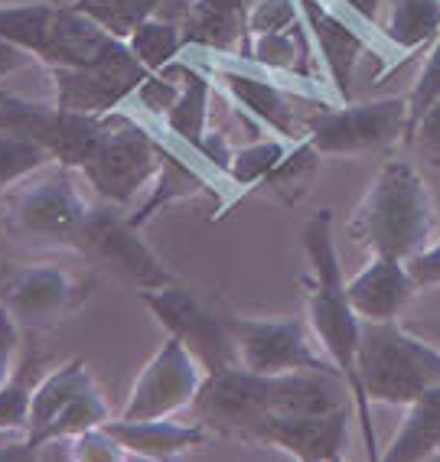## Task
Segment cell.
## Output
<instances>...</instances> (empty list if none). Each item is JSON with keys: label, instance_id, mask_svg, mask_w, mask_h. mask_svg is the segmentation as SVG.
<instances>
[{"label": "cell", "instance_id": "obj_38", "mask_svg": "<svg viewBox=\"0 0 440 462\" xmlns=\"http://www.w3.org/2000/svg\"><path fill=\"white\" fill-rule=\"evenodd\" d=\"M33 62H40L33 52H26L23 46L0 36V79H7V75L20 72V69H26V66H33Z\"/></svg>", "mask_w": 440, "mask_h": 462}, {"label": "cell", "instance_id": "obj_3", "mask_svg": "<svg viewBox=\"0 0 440 462\" xmlns=\"http://www.w3.org/2000/svg\"><path fill=\"white\" fill-rule=\"evenodd\" d=\"M434 231H437V212L427 182L405 160H391L382 166V173L375 176L349 222V238L356 245L369 248L372 254L401 257V261L427 248Z\"/></svg>", "mask_w": 440, "mask_h": 462}, {"label": "cell", "instance_id": "obj_33", "mask_svg": "<svg viewBox=\"0 0 440 462\" xmlns=\"http://www.w3.org/2000/svg\"><path fill=\"white\" fill-rule=\"evenodd\" d=\"M437 98H440V33L434 36L431 52L424 59V66H421V72H417L411 91H407V131L415 127L417 117H421Z\"/></svg>", "mask_w": 440, "mask_h": 462}, {"label": "cell", "instance_id": "obj_29", "mask_svg": "<svg viewBox=\"0 0 440 462\" xmlns=\"http://www.w3.org/2000/svg\"><path fill=\"white\" fill-rule=\"evenodd\" d=\"M40 358L26 356L23 365H17L14 378L0 388V433H26L30 423V404H33V388L40 381Z\"/></svg>", "mask_w": 440, "mask_h": 462}, {"label": "cell", "instance_id": "obj_15", "mask_svg": "<svg viewBox=\"0 0 440 462\" xmlns=\"http://www.w3.org/2000/svg\"><path fill=\"white\" fill-rule=\"evenodd\" d=\"M297 4L326 82L342 101H349L356 88V66L372 50L375 30L362 23L356 14H349L340 0H297Z\"/></svg>", "mask_w": 440, "mask_h": 462}, {"label": "cell", "instance_id": "obj_41", "mask_svg": "<svg viewBox=\"0 0 440 462\" xmlns=\"http://www.w3.org/2000/svg\"><path fill=\"white\" fill-rule=\"evenodd\" d=\"M437 336H440V329H437ZM437 342H440V338H437Z\"/></svg>", "mask_w": 440, "mask_h": 462}, {"label": "cell", "instance_id": "obj_24", "mask_svg": "<svg viewBox=\"0 0 440 462\" xmlns=\"http://www.w3.org/2000/svg\"><path fill=\"white\" fill-rule=\"evenodd\" d=\"M440 453V384L421 391L407 404V417L401 430L391 437L382 459L389 462H417L434 459Z\"/></svg>", "mask_w": 440, "mask_h": 462}, {"label": "cell", "instance_id": "obj_21", "mask_svg": "<svg viewBox=\"0 0 440 462\" xmlns=\"http://www.w3.org/2000/svg\"><path fill=\"white\" fill-rule=\"evenodd\" d=\"M248 62L267 69L275 75H287L297 79L300 85H310L320 79V56L314 50L310 30L300 14L297 23L284 26V30H271V33H255L248 36Z\"/></svg>", "mask_w": 440, "mask_h": 462}, {"label": "cell", "instance_id": "obj_39", "mask_svg": "<svg viewBox=\"0 0 440 462\" xmlns=\"http://www.w3.org/2000/svg\"><path fill=\"white\" fill-rule=\"evenodd\" d=\"M340 4L349 14H356L366 26H372V30L379 26V17H382V10H385V0H340Z\"/></svg>", "mask_w": 440, "mask_h": 462}, {"label": "cell", "instance_id": "obj_37", "mask_svg": "<svg viewBox=\"0 0 440 462\" xmlns=\"http://www.w3.org/2000/svg\"><path fill=\"white\" fill-rule=\"evenodd\" d=\"M407 273L417 287H437L440 283V238H434L427 248H421L417 254H411L405 261Z\"/></svg>", "mask_w": 440, "mask_h": 462}, {"label": "cell", "instance_id": "obj_25", "mask_svg": "<svg viewBox=\"0 0 440 462\" xmlns=\"http://www.w3.org/2000/svg\"><path fill=\"white\" fill-rule=\"evenodd\" d=\"M375 33L385 36L391 50L417 52L440 33V0H385Z\"/></svg>", "mask_w": 440, "mask_h": 462}, {"label": "cell", "instance_id": "obj_30", "mask_svg": "<svg viewBox=\"0 0 440 462\" xmlns=\"http://www.w3.org/2000/svg\"><path fill=\"white\" fill-rule=\"evenodd\" d=\"M50 163V153L36 141H30L26 134L0 131V192L14 189L17 182H23L26 176H33L36 170Z\"/></svg>", "mask_w": 440, "mask_h": 462}, {"label": "cell", "instance_id": "obj_12", "mask_svg": "<svg viewBox=\"0 0 440 462\" xmlns=\"http://www.w3.org/2000/svg\"><path fill=\"white\" fill-rule=\"evenodd\" d=\"M92 283L59 264H23L0 273V306L20 326L40 329L75 313Z\"/></svg>", "mask_w": 440, "mask_h": 462}, {"label": "cell", "instance_id": "obj_34", "mask_svg": "<svg viewBox=\"0 0 440 462\" xmlns=\"http://www.w3.org/2000/svg\"><path fill=\"white\" fill-rule=\"evenodd\" d=\"M69 459L75 462H125L131 459L127 449L117 443V437L111 433L105 423L79 433V437L69 439Z\"/></svg>", "mask_w": 440, "mask_h": 462}, {"label": "cell", "instance_id": "obj_13", "mask_svg": "<svg viewBox=\"0 0 440 462\" xmlns=\"http://www.w3.org/2000/svg\"><path fill=\"white\" fill-rule=\"evenodd\" d=\"M147 69L134 59L127 42L92 66H52L50 79L56 88V105L79 115H111L147 79Z\"/></svg>", "mask_w": 440, "mask_h": 462}, {"label": "cell", "instance_id": "obj_2", "mask_svg": "<svg viewBox=\"0 0 440 462\" xmlns=\"http://www.w3.org/2000/svg\"><path fill=\"white\" fill-rule=\"evenodd\" d=\"M304 251L310 261V277L304 281L307 287V322L314 329L316 342L326 352L340 374L346 378L349 394L356 397L359 423H362V437H366V456L379 459L375 449V433H372V401L362 391L359 381V342H362V326L356 310L349 306L346 297V281H342V264L336 254V241H332V212L320 208V212L304 225Z\"/></svg>", "mask_w": 440, "mask_h": 462}, {"label": "cell", "instance_id": "obj_18", "mask_svg": "<svg viewBox=\"0 0 440 462\" xmlns=\"http://www.w3.org/2000/svg\"><path fill=\"white\" fill-rule=\"evenodd\" d=\"M415 287L401 257L372 254V261L346 283V297L362 322H395Z\"/></svg>", "mask_w": 440, "mask_h": 462}, {"label": "cell", "instance_id": "obj_23", "mask_svg": "<svg viewBox=\"0 0 440 462\" xmlns=\"http://www.w3.org/2000/svg\"><path fill=\"white\" fill-rule=\"evenodd\" d=\"M166 69H173L183 79V95L170 107V115L154 127H164L170 141H180L183 150H196L202 141V134L212 125V75L202 66H186V62H170Z\"/></svg>", "mask_w": 440, "mask_h": 462}, {"label": "cell", "instance_id": "obj_5", "mask_svg": "<svg viewBox=\"0 0 440 462\" xmlns=\"http://www.w3.org/2000/svg\"><path fill=\"white\" fill-rule=\"evenodd\" d=\"M160 166V137L141 117L117 107L105 117L98 150L79 170L85 182L111 206H131L137 192L150 189Z\"/></svg>", "mask_w": 440, "mask_h": 462}, {"label": "cell", "instance_id": "obj_32", "mask_svg": "<svg viewBox=\"0 0 440 462\" xmlns=\"http://www.w3.org/2000/svg\"><path fill=\"white\" fill-rule=\"evenodd\" d=\"M180 95H183V82H173V75L164 69V72H150L121 107H137L141 121L150 117L154 125H160L170 115V107L180 101Z\"/></svg>", "mask_w": 440, "mask_h": 462}, {"label": "cell", "instance_id": "obj_19", "mask_svg": "<svg viewBox=\"0 0 440 462\" xmlns=\"http://www.w3.org/2000/svg\"><path fill=\"white\" fill-rule=\"evenodd\" d=\"M251 7L255 0H192L180 23L186 46L219 52L225 59H245Z\"/></svg>", "mask_w": 440, "mask_h": 462}, {"label": "cell", "instance_id": "obj_26", "mask_svg": "<svg viewBox=\"0 0 440 462\" xmlns=\"http://www.w3.org/2000/svg\"><path fill=\"white\" fill-rule=\"evenodd\" d=\"M320 157H323V153H320L307 137H304V141H294L291 150L284 153L281 163L257 182V186L265 192H271L275 199H281V202H287V206H294V202H300V199L307 196L310 182L320 173Z\"/></svg>", "mask_w": 440, "mask_h": 462}, {"label": "cell", "instance_id": "obj_22", "mask_svg": "<svg viewBox=\"0 0 440 462\" xmlns=\"http://www.w3.org/2000/svg\"><path fill=\"white\" fill-rule=\"evenodd\" d=\"M216 189V186H209V180L202 176L200 163H192L186 160L183 150H173L170 143L160 137V166H157V176L150 182L147 196L131 215H127V222L134 228H144V225L160 212V208L173 206V202H186V199H200L209 196V192Z\"/></svg>", "mask_w": 440, "mask_h": 462}, {"label": "cell", "instance_id": "obj_4", "mask_svg": "<svg viewBox=\"0 0 440 462\" xmlns=\"http://www.w3.org/2000/svg\"><path fill=\"white\" fill-rule=\"evenodd\" d=\"M359 381L369 401L407 407L440 384V346L395 322H366L359 342Z\"/></svg>", "mask_w": 440, "mask_h": 462}, {"label": "cell", "instance_id": "obj_16", "mask_svg": "<svg viewBox=\"0 0 440 462\" xmlns=\"http://www.w3.org/2000/svg\"><path fill=\"white\" fill-rule=\"evenodd\" d=\"M349 407L336 411H275L255 430L251 443L277 446L294 459L332 462L346 453Z\"/></svg>", "mask_w": 440, "mask_h": 462}, {"label": "cell", "instance_id": "obj_9", "mask_svg": "<svg viewBox=\"0 0 440 462\" xmlns=\"http://www.w3.org/2000/svg\"><path fill=\"white\" fill-rule=\"evenodd\" d=\"M141 300L154 313V319L200 358L209 374L239 365V348H235V336L229 329V316H216L212 310H206L190 290L166 283V287L141 290Z\"/></svg>", "mask_w": 440, "mask_h": 462}, {"label": "cell", "instance_id": "obj_14", "mask_svg": "<svg viewBox=\"0 0 440 462\" xmlns=\"http://www.w3.org/2000/svg\"><path fill=\"white\" fill-rule=\"evenodd\" d=\"M79 254H85L92 264L105 267L125 283H131L137 293L173 283V277L166 273L157 254L144 245L141 228H134L127 218H121L111 208L92 206L89 222L82 228V238H79Z\"/></svg>", "mask_w": 440, "mask_h": 462}, {"label": "cell", "instance_id": "obj_6", "mask_svg": "<svg viewBox=\"0 0 440 462\" xmlns=\"http://www.w3.org/2000/svg\"><path fill=\"white\" fill-rule=\"evenodd\" d=\"M72 173H79V170L42 166L33 176L17 182L14 196H10V231L20 238L79 251V238H82L92 206L82 199Z\"/></svg>", "mask_w": 440, "mask_h": 462}, {"label": "cell", "instance_id": "obj_31", "mask_svg": "<svg viewBox=\"0 0 440 462\" xmlns=\"http://www.w3.org/2000/svg\"><path fill=\"white\" fill-rule=\"evenodd\" d=\"M166 0H75V7L85 10L92 20H98L108 33L125 40L134 26L147 17H157V10Z\"/></svg>", "mask_w": 440, "mask_h": 462}, {"label": "cell", "instance_id": "obj_11", "mask_svg": "<svg viewBox=\"0 0 440 462\" xmlns=\"http://www.w3.org/2000/svg\"><path fill=\"white\" fill-rule=\"evenodd\" d=\"M206 368L176 336H170L154 352L144 372L134 381L127 404L121 411L125 420H147V417H173L183 407H192L200 394Z\"/></svg>", "mask_w": 440, "mask_h": 462}, {"label": "cell", "instance_id": "obj_20", "mask_svg": "<svg viewBox=\"0 0 440 462\" xmlns=\"http://www.w3.org/2000/svg\"><path fill=\"white\" fill-rule=\"evenodd\" d=\"M105 427L117 437V443L125 446L131 459H154V462H170L186 456L190 449L206 443L209 427L196 423H176L170 417H147V420H108Z\"/></svg>", "mask_w": 440, "mask_h": 462}, {"label": "cell", "instance_id": "obj_36", "mask_svg": "<svg viewBox=\"0 0 440 462\" xmlns=\"http://www.w3.org/2000/svg\"><path fill=\"white\" fill-rule=\"evenodd\" d=\"M20 356V322L0 306V388L14 378Z\"/></svg>", "mask_w": 440, "mask_h": 462}, {"label": "cell", "instance_id": "obj_7", "mask_svg": "<svg viewBox=\"0 0 440 462\" xmlns=\"http://www.w3.org/2000/svg\"><path fill=\"white\" fill-rule=\"evenodd\" d=\"M108 420V404H105L89 365L82 358H72V362H62L50 372H42L36 381L26 439L40 453V446L50 439H72Z\"/></svg>", "mask_w": 440, "mask_h": 462}, {"label": "cell", "instance_id": "obj_10", "mask_svg": "<svg viewBox=\"0 0 440 462\" xmlns=\"http://www.w3.org/2000/svg\"><path fill=\"white\" fill-rule=\"evenodd\" d=\"M407 134V98H379L359 105L330 107L304 121V137L323 157L330 153H362L395 143Z\"/></svg>", "mask_w": 440, "mask_h": 462}, {"label": "cell", "instance_id": "obj_8", "mask_svg": "<svg viewBox=\"0 0 440 462\" xmlns=\"http://www.w3.org/2000/svg\"><path fill=\"white\" fill-rule=\"evenodd\" d=\"M229 329H232L235 348H239V365L255 374H340V368L326 358V352L316 342L310 322L304 319H294V316H277V319H239V316H229Z\"/></svg>", "mask_w": 440, "mask_h": 462}, {"label": "cell", "instance_id": "obj_28", "mask_svg": "<svg viewBox=\"0 0 440 462\" xmlns=\"http://www.w3.org/2000/svg\"><path fill=\"white\" fill-rule=\"evenodd\" d=\"M294 141H284V137H257V141L245 143V147H235L232 170H229V182L235 189H251L265 180L271 170L284 160V153L291 150Z\"/></svg>", "mask_w": 440, "mask_h": 462}, {"label": "cell", "instance_id": "obj_40", "mask_svg": "<svg viewBox=\"0 0 440 462\" xmlns=\"http://www.w3.org/2000/svg\"><path fill=\"white\" fill-rule=\"evenodd\" d=\"M62 4H75V0H62Z\"/></svg>", "mask_w": 440, "mask_h": 462}, {"label": "cell", "instance_id": "obj_27", "mask_svg": "<svg viewBox=\"0 0 440 462\" xmlns=\"http://www.w3.org/2000/svg\"><path fill=\"white\" fill-rule=\"evenodd\" d=\"M127 50L134 52V59L141 62L147 72H164L170 62H176V56L186 50L183 26L170 23V20L147 17L134 26L125 36Z\"/></svg>", "mask_w": 440, "mask_h": 462}, {"label": "cell", "instance_id": "obj_35", "mask_svg": "<svg viewBox=\"0 0 440 462\" xmlns=\"http://www.w3.org/2000/svg\"><path fill=\"white\" fill-rule=\"evenodd\" d=\"M405 143H417L424 157L440 166V98L417 117L415 127L407 131Z\"/></svg>", "mask_w": 440, "mask_h": 462}, {"label": "cell", "instance_id": "obj_1", "mask_svg": "<svg viewBox=\"0 0 440 462\" xmlns=\"http://www.w3.org/2000/svg\"><path fill=\"white\" fill-rule=\"evenodd\" d=\"M336 407H349V384L342 381V374H255L241 365L206 374L200 394L192 401V413L202 427L248 439V443L255 439V430L267 413L336 411Z\"/></svg>", "mask_w": 440, "mask_h": 462}, {"label": "cell", "instance_id": "obj_17", "mask_svg": "<svg viewBox=\"0 0 440 462\" xmlns=\"http://www.w3.org/2000/svg\"><path fill=\"white\" fill-rule=\"evenodd\" d=\"M209 75H212V82L222 85L225 95L235 105H241L255 117L257 125L271 127L284 141H304V121L307 117L297 115L287 88H281L271 79H261V75L245 72V69H235V66H219L216 72Z\"/></svg>", "mask_w": 440, "mask_h": 462}]
</instances>
